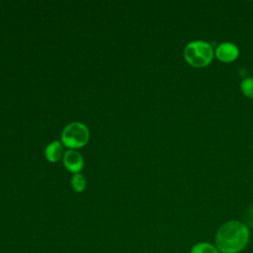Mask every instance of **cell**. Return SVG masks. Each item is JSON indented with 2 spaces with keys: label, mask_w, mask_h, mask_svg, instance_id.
<instances>
[{
  "label": "cell",
  "mask_w": 253,
  "mask_h": 253,
  "mask_svg": "<svg viewBox=\"0 0 253 253\" xmlns=\"http://www.w3.org/2000/svg\"><path fill=\"white\" fill-rule=\"evenodd\" d=\"M249 236V229L245 223L229 220L217 229L215 246L221 253H238L248 244Z\"/></svg>",
  "instance_id": "obj_1"
},
{
  "label": "cell",
  "mask_w": 253,
  "mask_h": 253,
  "mask_svg": "<svg viewBox=\"0 0 253 253\" xmlns=\"http://www.w3.org/2000/svg\"><path fill=\"white\" fill-rule=\"evenodd\" d=\"M184 58L194 67H205L211 62L213 49L207 42L194 41L185 46Z\"/></svg>",
  "instance_id": "obj_2"
},
{
  "label": "cell",
  "mask_w": 253,
  "mask_h": 253,
  "mask_svg": "<svg viewBox=\"0 0 253 253\" xmlns=\"http://www.w3.org/2000/svg\"><path fill=\"white\" fill-rule=\"evenodd\" d=\"M61 139L70 148L82 147L89 139V129L81 123H71L64 127Z\"/></svg>",
  "instance_id": "obj_3"
},
{
  "label": "cell",
  "mask_w": 253,
  "mask_h": 253,
  "mask_svg": "<svg viewBox=\"0 0 253 253\" xmlns=\"http://www.w3.org/2000/svg\"><path fill=\"white\" fill-rule=\"evenodd\" d=\"M239 55V49L236 44L225 42L220 43L215 49V56L222 62H231Z\"/></svg>",
  "instance_id": "obj_4"
},
{
  "label": "cell",
  "mask_w": 253,
  "mask_h": 253,
  "mask_svg": "<svg viewBox=\"0 0 253 253\" xmlns=\"http://www.w3.org/2000/svg\"><path fill=\"white\" fill-rule=\"evenodd\" d=\"M63 162L65 167L75 173H78L83 167V158L81 154L75 150H68L64 153Z\"/></svg>",
  "instance_id": "obj_5"
},
{
  "label": "cell",
  "mask_w": 253,
  "mask_h": 253,
  "mask_svg": "<svg viewBox=\"0 0 253 253\" xmlns=\"http://www.w3.org/2000/svg\"><path fill=\"white\" fill-rule=\"evenodd\" d=\"M62 154V147L57 140L50 142L45 148V156L48 161L55 162L57 161Z\"/></svg>",
  "instance_id": "obj_6"
},
{
  "label": "cell",
  "mask_w": 253,
  "mask_h": 253,
  "mask_svg": "<svg viewBox=\"0 0 253 253\" xmlns=\"http://www.w3.org/2000/svg\"><path fill=\"white\" fill-rule=\"evenodd\" d=\"M190 253H219V251L210 242H198L191 248Z\"/></svg>",
  "instance_id": "obj_7"
},
{
  "label": "cell",
  "mask_w": 253,
  "mask_h": 253,
  "mask_svg": "<svg viewBox=\"0 0 253 253\" xmlns=\"http://www.w3.org/2000/svg\"><path fill=\"white\" fill-rule=\"evenodd\" d=\"M240 88L242 93L246 97L253 99V78H245L244 80H242Z\"/></svg>",
  "instance_id": "obj_8"
},
{
  "label": "cell",
  "mask_w": 253,
  "mask_h": 253,
  "mask_svg": "<svg viewBox=\"0 0 253 253\" xmlns=\"http://www.w3.org/2000/svg\"><path fill=\"white\" fill-rule=\"evenodd\" d=\"M72 187L76 192H82L85 189V178L80 173H75L72 177Z\"/></svg>",
  "instance_id": "obj_9"
},
{
  "label": "cell",
  "mask_w": 253,
  "mask_h": 253,
  "mask_svg": "<svg viewBox=\"0 0 253 253\" xmlns=\"http://www.w3.org/2000/svg\"><path fill=\"white\" fill-rule=\"evenodd\" d=\"M248 220H249V223L253 226V208L248 212Z\"/></svg>",
  "instance_id": "obj_10"
}]
</instances>
